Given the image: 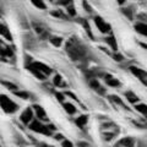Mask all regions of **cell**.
I'll use <instances>...</instances> for the list:
<instances>
[{"mask_svg":"<svg viewBox=\"0 0 147 147\" xmlns=\"http://www.w3.org/2000/svg\"><path fill=\"white\" fill-rule=\"evenodd\" d=\"M0 108L7 114H12L18 109V105L13 102V100L9 98L7 96L0 94Z\"/></svg>","mask_w":147,"mask_h":147,"instance_id":"6da1fadb","label":"cell"},{"mask_svg":"<svg viewBox=\"0 0 147 147\" xmlns=\"http://www.w3.org/2000/svg\"><path fill=\"white\" fill-rule=\"evenodd\" d=\"M30 129L32 131L34 132H38V134H43V135H47L49 136L50 134H52V131H50V129L48 126L43 125L40 121L38 120H32V123L30 124Z\"/></svg>","mask_w":147,"mask_h":147,"instance_id":"7a4b0ae2","label":"cell"},{"mask_svg":"<svg viewBox=\"0 0 147 147\" xmlns=\"http://www.w3.org/2000/svg\"><path fill=\"white\" fill-rule=\"evenodd\" d=\"M33 110H32L31 108H26L24 112L21 113V115H20V120L24 123V124H31L32 123V119H33Z\"/></svg>","mask_w":147,"mask_h":147,"instance_id":"3957f363","label":"cell"},{"mask_svg":"<svg viewBox=\"0 0 147 147\" xmlns=\"http://www.w3.org/2000/svg\"><path fill=\"white\" fill-rule=\"evenodd\" d=\"M32 67L37 69V70H38L39 72H42L43 75H45V76H48V75H50V74H52V69H50L49 66H47L45 64L38 63V61H36V63L32 64Z\"/></svg>","mask_w":147,"mask_h":147,"instance_id":"277c9868","label":"cell"},{"mask_svg":"<svg viewBox=\"0 0 147 147\" xmlns=\"http://www.w3.org/2000/svg\"><path fill=\"white\" fill-rule=\"evenodd\" d=\"M94 22H96V26H97V28H98L100 32H102V33H105V32L110 31V26H109L105 21H103L99 16L94 17Z\"/></svg>","mask_w":147,"mask_h":147,"instance_id":"5b68a950","label":"cell"},{"mask_svg":"<svg viewBox=\"0 0 147 147\" xmlns=\"http://www.w3.org/2000/svg\"><path fill=\"white\" fill-rule=\"evenodd\" d=\"M0 34L7 40H12V36L10 33V31H9L7 27L5 25H3V24H0Z\"/></svg>","mask_w":147,"mask_h":147,"instance_id":"8992f818","label":"cell"},{"mask_svg":"<svg viewBox=\"0 0 147 147\" xmlns=\"http://www.w3.org/2000/svg\"><path fill=\"white\" fill-rule=\"evenodd\" d=\"M33 110L36 113V115L38 117L39 119H47V113H45L44 108H42L40 105H33Z\"/></svg>","mask_w":147,"mask_h":147,"instance_id":"52a82bcc","label":"cell"},{"mask_svg":"<svg viewBox=\"0 0 147 147\" xmlns=\"http://www.w3.org/2000/svg\"><path fill=\"white\" fill-rule=\"evenodd\" d=\"M63 107L66 110V113L70 114V115H74L76 113V107L72 103H63Z\"/></svg>","mask_w":147,"mask_h":147,"instance_id":"ba28073f","label":"cell"},{"mask_svg":"<svg viewBox=\"0 0 147 147\" xmlns=\"http://www.w3.org/2000/svg\"><path fill=\"white\" fill-rule=\"evenodd\" d=\"M87 121H88V117L87 115H81V117H79L76 119V125L80 126V127H84L87 124Z\"/></svg>","mask_w":147,"mask_h":147,"instance_id":"9c48e42d","label":"cell"},{"mask_svg":"<svg viewBox=\"0 0 147 147\" xmlns=\"http://www.w3.org/2000/svg\"><path fill=\"white\" fill-rule=\"evenodd\" d=\"M135 28H136V31L139 32L140 34L147 36V25H145V24H137L135 26Z\"/></svg>","mask_w":147,"mask_h":147,"instance_id":"30bf717a","label":"cell"},{"mask_svg":"<svg viewBox=\"0 0 147 147\" xmlns=\"http://www.w3.org/2000/svg\"><path fill=\"white\" fill-rule=\"evenodd\" d=\"M105 81H107V84L109 86H113V87H118L119 86V81L115 80V79H113L110 75H105Z\"/></svg>","mask_w":147,"mask_h":147,"instance_id":"8fae6325","label":"cell"},{"mask_svg":"<svg viewBox=\"0 0 147 147\" xmlns=\"http://www.w3.org/2000/svg\"><path fill=\"white\" fill-rule=\"evenodd\" d=\"M120 145L124 147H134V140L130 139V137H125L120 141Z\"/></svg>","mask_w":147,"mask_h":147,"instance_id":"7c38bea8","label":"cell"},{"mask_svg":"<svg viewBox=\"0 0 147 147\" xmlns=\"http://www.w3.org/2000/svg\"><path fill=\"white\" fill-rule=\"evenodd\" d=\"M30 70H31V72L32 74H33V75L37 77V79H39V80H44L45 79V77H47V76H45V75H43V74L42 72H39L38 70H37V69H34V67H30Z\"/></svg>","mask_w":147,"mask_h":147,"instance_id":"4fadbf2b","label":"cell"},{"mask_svg":"<svg viewBox=\"0 0 147 147\" xmlns=\"http://www.w3.org/2000/svg\"><path fill=\"white\" fill-rule=\"evenodd\" d=\"M130 70H131L132 72H134V74H135V75H136V76H139V77H141V79H142V77H147V74H146L145 71H142V70H140V69H137V67H131V69H130Z\"/></svg>","mask_w":147,"mask_h":147,"instance_id":"5bb4252c","label":"cell"},{"mask_svg":"<svg viewBox=\"0 0 147 147\" xmlns=\"http://www.w3.org/2000/svg\"><path fill=\"white\" fill-rule=\"evenodd\" d=\"M50 42H52V44L55 45V47H60L63 44V38H60V37H52Z\"/></svg>","mask_w":147,"mask_h":147,"instance_id":"9a60e30c","label":"cell"},{"mask_svg":"<svg viewBox=\"0 0 147 147\" xmlns=\"http://www.w3.org/2000/svg\"><path fill=\"white\" fill-rule=\"evenodd\" d=\"M32 4H33L36 7L42 9V10H45V9H47V5H45V3H44V1H40V0H33V1H32Z\"/></svg>","mask_w":147,"mask_h":147,"instance_id":"2e32d148","label":"cell"},{"mask_svg":"<svg viewBox=\"0 0 147 147\" xmlns=\"http://www.w3.org/2000/svg\"><path fill=\"white\" fill-rule=\"evenodd\" d=\"M105 42H107L109 45H110V47H112L114 50H115L117 49V42H115V39H114L113 38V36H110V37H108V38L107 39H105Z\"/></svg>","mask_w":147,"mask_h":147,"instance_id":"e0dca14e","label":"cell"},{"mask_svg":"<svg viewBox=\"0 0 147 147\" xmlns=\"http://www.w3.org/2000/svg\"><path fill=\"white\" fill-rule=\"evenodd\" d=\"M136 109L139 110L140 113L144 114V115H147V105H145V104H139V105H136Z\"/></svg>","mask_w":147,"mask_h":147,"instance_id":"ac0fdd59","label":"cell"},{"mask_svg":"<svg viewBox=\"0 0 147 147\" xmlns=\"http://www.w3.org/2000/svg\"><path fill=\"white\" fill-rule=\"evenodd\" d=\"M126 98L129 99V102H131V103L137 102V97L134 93H131V92H126Z\"/></svg>","mask_w":147,"mask_h":147,"instance_id":"d6986e66","label":"cell"},{"mask_svg":"<svg viewBox=\"0 0 147 147\" xmlns=\"http://www.w3.org/2000/svg\"><path fill=\"white\" fill-rule=\"evenodd\" d=\"M53 84L55 86H60L61 85V76L60 75H55L54 76V80H53Z\"/></svg>","mask_w":147,"mask_h":147,"instance_id":"ffe728a7","label":"cell"},{"mask_svg":"<svg viewBox=\"0 0 147 147\" xmlns=\"http://www.w3.org/2000/svg\"><path fill=\"white\" fill-rule=\"evenodd\" d=\"M13 94H16L17 97H20V98H28V93L27 92H13Z\"/></svg>","mask_w":147,"mask_h":147,"instance_id":"44dd1931","label":"cell"},{"mask_svg":"<svg viewBox=\"0 0 147 147\" xmlns=\"http://www.w3.org/2000/svg\"><path fill=\"white\" fill-rule=\"evenodd\" d=\"M67 12H69V15L70 16H75L76 15V10H75V7H74V5H69L67 6Z\"/></svg>","mask_w":147,"mask_h":147,"instance_id":"7402d4cb","label":"cell"},{"mask_svg":"<svg viewBox=\"0 0 147 147\" xmlns=\"http://www.w3.org/2000/svg\"><path fill=\"white\" fill-rule=\"evenodd\" d=\"M61 146L63 147H74V145L69 140H63L61 141Z\"/></svg>","mask_w":147,"mask_h":147,"instance_id":"603a6c76","label":"cell"},{"mask_svg":"<svg viewBox=\"0 0 147 147\" xmlns=\"http://www.w3.org/2000/svg\"><path fill=\"white\" fill-rule=\"evenodd\" d=\"M3 85H4V86H6L7 88L13 90V92H15V90H16V86H15V85H12V84H10V82H3Z\"/></svg>","mask_w":147,"mask_h":147,"instance_id":"cb8c5ba5","label":"cell"},{"mask_svg":"<svg viewBox=\"0 0 147 147\" xmlns=\"http://www.w3.org/2000/svg\"><path fill=\"white\" fill-rule=\"evenodd\" d=\"M91 87L92 88H94V90H99V84L96 80H92L91 81Z\"/></svg>","mask_w":147,"mask_h":147,"instance_id":"d4e9b609","label":"cell"},{"mask_svg":"<svg viewBox=\"0 0 147 147\" xmlns=\"http://www.w3.org/2000/svg\"><path fill=\"white\" fill-rule=\"evenodd\" d=\"M82 6H84V7L86 9V10H87V11H91V7L88 6V4H87L86 1H84V3H82Z\"/></svg>","mask_w":147,"mask_h":147,"instance_id":"484cf974","label":"cell"},{"mask_svg":"<svg viewBox=\"0 0 147 147\" xmlns=\"http://www.w3.org/2000/svg\"><path fill=\"white\" fill-rule=\"evenodd\" d=\"M57 97H58V99L60 100V102H63L64 103V94H60V93H57Z\"/></svg>","mask_w":147,"mask_h":147,"instance_id":"4316f807","label":"cell"},{"mask_svg":"<svg viewBox=\"0 0 147 147\" xmlns=\"http://www.w3.org/2000/svg\"><path fill=\"white\" fill-rule=\"evenodd\" d=\"M3 16V9H1V6H0V17Z\"/></svg>","mask_w":147,"mask_h":147,"instance_id":"83f0119b","label":"cell"},{"mask_svg":"<svg viewBox=\"0 0 147 147\" xmlns=\"http://www.w3.org/2000/svg\"><path fill=\"white\" fill-rule=\"evenodd\" d=\"M42 147H48V146L47 145H42Z\"/></svg>","mask_w":147,"mask_h":147,"instance_id":"f1b7e54d","label":"cell"},{"mask_svg":"<svg viewBox=\"0 0 147 147\" xmlns=\"http://www.w3.org/2000/svg\"><path fill=\"white\" fill-rule=\"evenodd\" d=\"M84 147H88V146H87V145H84Z\"/></svg>","mask_w":147,"mask_h":147,"instance_id":"f546056e","label":"cell"}]
</instances>
